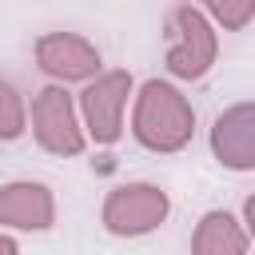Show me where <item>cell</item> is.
<instances>
[{
  "mask_svg": "<svg viewBox=\"0 0 255 255\" xmlns=\"http://www.w3.org/2000/svg\"><path fill=\"white\" fill-rule=\"evenodd\" d=\"M219 40L207 24V16L191 4L171 12V48H167V72L179 80H199L215 64Z\"/></svg>",
  "mask_w": 255,
  "mask_h": 255,
  "instance_id": "cell-2",
  "label": "cell"
},
{
  "mask_svg": "<svg viewBox=\"0 0 255 255\" xmlns=\"http://www.w3.org/2000/svg\"><path fill=\"white\" fill-rule=\"evenodd\" d=\"M131 92V76L128 72H104L96 76L84 92H80V112H84V128L96 143H116L124 135V104Z\"/></svg>",
  "mask_w": 255,
  "mask_h": 255,
  "instance_id": "cell-4",
  "label": "cell"
},
{
  "mask_svg": "<svg viewBox=\"0 0 255 255\" xmlns=\"http://www.w3.org/2000/svg\"><path fill=\"white\" fill-rule=\"evenodd\" d=\"M247 243L251 235L231 211H207L195 223L191 255H247Z\"/></svg>",
  "mask_w": 255,
  "mask_h": 255,
  "instance_id": "cell-9",
  "label": "cell"
},
{
  "mask_svg": "<svg viewBox=\"0 0 255 255\" xmlns=\"http://www.w3.org/2000/svg\"><path fill=\"white\" fill-rule=\"evenodd\" d=\"M211 151L231 171H251L255 167V104L251 100L227 108L215 120V128H211Z\"/></svg>",
  "mask_w": 255,
  "mask_h": 255,
  "instance_id": "cell-7",
  "label": "cell"
},
{
  "mask_svg": "<svg viewBox=\"0 0 255 255\" xmlns=\"http://www.w3.org/2000/svg\"><path fill=\"white\" fill-rule=\"evenodd\" d=\"M36 64L52 80H92L100 76V48L76 32H44L36 40Z\"/></svg>",
  "mask_w": 255,
  "mask_h": 255,
  "instance_id": "cell-6",
  "label": "cell"
},
{
  "mask_svg": "<svg viewBox=\"0 0 255 255\" xmlns=\"http://www.w3.org/2000/svg\"><path fill=\"white\" fill-rule=\"evenodd\" d=\"M0 255H20V247H16V239H8V235H0Z\"/></svg>",
  "mask_w": 255,
  "mask_h": 255,
  "instance_id": "cell-12",
  "label": "cell"
},
{
  "mask_svg": "<svg viewBox=\"0 0 255 255\" xmlns=\"http://www.w3.org/2000/svg\"><path fill=\"white\" fill-rule=\"evenodd\" d=\"M131 131L147 151H179L191 143L195 112L179 88H171L167 80H147L135 96Z\"/></svg>",
  "mask_w": 255,
  "mask_h": 255,
  "instance_id": "cell-1",
  "label": "cell"
},
{
  "mask_svg": "<svg viewBox=\"0 0 255 255\" xmlns=\"http://www.w3.org/2000/svg\"><path fill=\"white\" fill-rule=\"evenodd\" d=\"M32 131L36 143L52 155H80L84 151V128L76 120L72 96L64 88H44L32 100Z\"/></svg>",
  "mask_w": 255,
  "mask_h": 255,
  "instance_id": "cell-5",
  "label": "cell"
},
{
  "mask_svg": "<svg viewBox=\"0 0 255 255\" xmlns=\"http://www.w3.org/2000/svg\"><path fill=\"white\" fill-rule=\"evenodd\" d=\"M167 191L155 183H120L104 199V227L112 235H147L167 219Z\"/></svg>",
  "mask_w": 255,
  "mask_h": 255,
  "instance_id": "cell-3",
  "label": "cell"
},
{
  "mask_svg": "<svg viewBox=\"0 0 255 255\" xmlns=\"http://www.w3.org/2000/svg\"><path fill=\"white\" fill-rule=\"evenodd\" d=\"M0 223L16 231H48L56 223V203L44 183L16 179L0 187Z\"/></svg>",
  "mask_w": 255,
  "mask_h": 255,
  "instance_id": "cell-8",
  "label": "cell"
},
{
  "mask_svg": "<svg viewBox=\"0 0 255 255\" xmlns=\"http://www.w3.org/2000/svg\"><path fill=\"white\" fill-rule=\"evenodd\" d=\"M227 32H243L247 24H251V16H255V0H199Z\"/></svg>",
  "mask_w": 255,
  "mask_h": 255,
  "instance_id": "cell-11",
  "label": "cell"
},
{
  "mask_svg": "<svg viewBox=\"0 0 255 255\" xmlns=\"http://www.w3.org/2000/svg\"><path fill=\"white\" fill-rule=\"evenodd\" d=\"M24 100H20V92L8 84V80H0V139H16L20 131H24Z\"/></svg>",
  "mask_w": 255,
  "mask_h": 255,
  "instance_id": "cell-10",
  "label": "cell"
}]
</instances>
